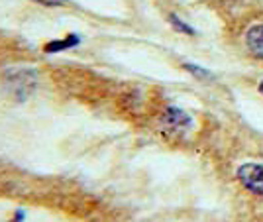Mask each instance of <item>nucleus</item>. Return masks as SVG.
<instances>
[{
  "instance_id": "6e6552de",
  "label": "nucleus",
  "mask_w": 263,
  "mask_h": 222,
  "mask_svg": "<svg viewBox=\"0 0 263 222\" xmlns=\"http://www.w3.org/2000/svg\"><path fill=\"white\" fill-rule=\"evenodd\" d=\"M35 4H42V6H47V8H57V6H63L69 0H33Z\"/></svg>"
},
{
  "instance_id": "39448f33",
  "label": "nucleus",
  "mask_w": 263,
  "mask_h": 222,
  "mask_svg": "<svg viewBox=\"0 0 263 222\" xmlns=\"http://www.w3.org/2000/svg\"><path fill=\"white\" fill-rule=\"evenodd\" d=\"M81 44V38L77 33H69L63 40H53L49 44L44 45L45 53H57V51H63V49H71V47H77Z\"/></svg>"
},
{
  "instance_id": "20e7f679",
  "label": "nucleus",
  "mask_w": 263,
  "mask_h": 222,
  "mask_svg": "<svg viewBox=\"0 0 263 222\" xmlns=\"http://www.w3.org/2000/svg\"><path fill=\"white\" fill-rule=\"evenodd\" d=\"M246 45L252 51V55L263 59V24L252 26L246 33Z\"/></svg>"
},
{
  "instance_id": "423d86ee",
  "label": "nucleus",
  "mask_w": 263,
  "mask_h": 222,
  "mask_svg": "<svg viewBox=\"0 0 263 222\" xmlns=\"http://www.w3.org/2000/svg\"><path fill=\"white\" fill-rule=\"evenodd\" d=\"M169 22H171V26L175 28L177 32L181 33H186V35H195V28H191L189 24H185L183 20H179V16H175V14H169Z\"/></svg>"
},
{
  "instance_id": "0eeeda50",
  "label": "nucleus",
  "mask_w": 263,
  "mask_h": 222,
  "mask_svg": "<svg viewBox=\"0 0 263 222\" xmlns=\"http://www.w3.org/2000/svg\"><path fill=\"white\" fill-rule=\"evenodd\" d=\"M185 69L186 71H191L193 75H197V77H204V79L210 77V73L206 71V69H202V67H195V65H191V63H186Z\"/></svg>"
},
{
  "instance_id": "1a4fd4ad",
  "label": "nucleus",
  "mask_w": 263,
  "mask_h": 222,
  "mask_svg": "<svg viewBox=\"0 0 263 222\" xmlns=\"http://www.w3.org/2000/svg\"><path fill=\"white\" fill-rule=\"evenodd\" d=\"M257 90H259V92H261V95H263V81H261V83H259V87H257Z\"/></svg>"
},
{
  "instance_id": "f03ea898",
  "label": "nucleus",
  "mask_w": 263,
  "mask_h": 222,
  "mask_svg": "<svg viewBox=\"0 0 263 222\" xmlns=\"http://www.w3.org/2000/svg\"><path fill=\"white\" fill-rule=\"evenodd\" d=\"M236 175H238V181L241 183V187H246L253 195L263 197V165H259V163H243V165L238 167Z\"/></svg>"
},
{
  "instance_id": "f257e3e1",
  "label": "nucleus",
  "mask_w": 263,
  "mask_h": 222,
  "mask_svg": "<svg viewBox=\"0 0 263 222\" xmlns=\"http://www.w3.org/2000/svg\"><path fill=\"white\" fill-rule=\"evenodd\" d=\"M6 83L16 99H26L35 87V73L30 69H14L6 75Z\"/></svg>"
},
{
  "instance_id": "7ed1b4c3",
  "label": "nucleus",
  "mask_w": 263,
  "mask_h": 222,
  "mask_svg": "<svg viewBox=\"0 0 263 222\" xmlns=\"http://www.w3.org/2000/svg\"><path fill=\"white\" fill-rule=\"evenodd\" d=\"M161 124L167 130H171V132H185V130H189L193 126V118L183 108L167 106L163 114H161Z\"/></svg>"
}]
</instances>
